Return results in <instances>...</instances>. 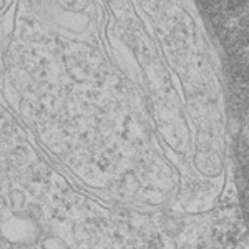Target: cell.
<instances>
[{
	"mask_svg": "<svg viewBox=\"0 0 249 249\" xmlns=\"http://www.w3.org/2000/svg\"><path fill=\"white\" fill-rule=\"evenodd\" d=\"M42 249H70L68 244L62 238L57 236H48L42 241Z\"/></svg>",
	"mask_w": 249,
	"mask_h": 249,
	"instance_id": "3",
	"label": "cell"
},
{
	"mask_svg": "<svg viewBox=\"0 0 249 249\" xmlns=\"http://www.w3.org/2000/svg\"><path fill=\"white\" fill-rule=\"evenodd\" d=\"M40 226L37 219L10 210L3 196H0V234L5 241L18 246H32L40 238Z\"/></svg>",
	"mask_w": 249,
	"mask_h": 249,
	"instance_id": "1",
	"label": "cell"
},
{
	"mask_svg": "<svg viewBox=\"0 0 249 249\" xmlns=\"http://www.w3.org/2000/svg\"><path fill=\"white\" fill-rule=\"evenodd\" d=\"M9 196H10V206H12V210L20 211L23 206H25V193H23V191L12 190L9 193Z\"/></svg>",
	"mask_w": 249,
	"mask_h": 249,
	"instance_id": "2",
	"label": "cell"
}]
</instances>
